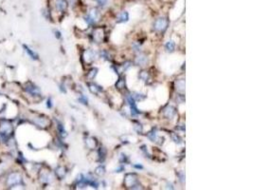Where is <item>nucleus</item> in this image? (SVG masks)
<instances>
[{"mask_svg":"<svg viewBox=\"0 0 253 190\" xmlns=\"http://www.w3.org/2000/svg\"><path fill=\"white\" fill-rule=\"evenodd\" d=\"M12 132V126L8 122H2L0 124V138L2 140H7Z\"/></svg>","mask_w":253,"mask_h":190,"instance_id":"f257e3e1","label":"nucleus"},{"mask_svg":"<svg viewBox=\"0 0 253 190\" xmlns=\"http://www.w3.org/2000/svg\"><path fill=\"white\" fill-rule=\"evenodd\" d=\"M124 184L127 187L135 188V186H138V179L135 174H127L124 179Z\"/></svg>","mask_w":253,"mask_h":190,"instance_id":"f03ea898","label":"nucleus"},{"mask_svg":"<svg viewBox=\"0 0 253 190\" xmlns=\"http://www.w3.org/2000/svg\"><path fill=\"white\" fill-rule=\"evenodd\" d=\"M7 184L10 185V186H14V185L17 184H22V177L20 176L18 173H12L10 176H9Z\"/></svg>","mask_w":253,"mask_h":190,"instance_id":"7ed1b4c3","label":"nucleus"},{"mask_svg":"<svg viewBox=\"0 0 253 190\" xmlns=\"http://www.w3.org/2000/svg\"><path fill=\"white\" fill-rule=\"evenodd\" d=\"M155 29H157V32H164L165 29L168 27V20L166 18H158L156 20L155 22Z\"/></svg>","mask_w":253,"mask_h":190,"instance_id":"20e7f679","label":"nucleus"},{"mask_svg":"<svg viewBox=\"0 0 253 190\" xmlns=\"http://www.w3.org/2000/svg\"><path fill=\"white\" fill-rule=\"evenodd\" d=\"M98 18H99V11L96 9H94V10H92L91 11H90L89 14L86 16V17H85V21H86L89 25H92V24H94L96 22V21L98 20Z\"/></svg>","mask_w":253,"mask_h":190,"instance_id":"39448f33","label":"nucleus"},{"mask_svg":"<svg viewBox=\"0 0 253 190\" xmlns=\"http://www.w3.org/2000/svg\"><path fill=\"white\" fill-rule=\"evenodd\" d=\"M127 102H128V104H129V105H130L132 115H138V114L139 113V110L138 109V108H137L136 103H135V99L133 98L132 95H128V96H127Z\"/></svg>","mask_w":253,"mask_h":190,"instance_id":"423d86ee","label":"nucleus"},{"mask_svg":"<svg viewBox=\"0 0 253 190\" xmlns=\"http://www.w3.org/2000/svg\"><path fill=\"white\" fill-rule=\"evenodd\" d=\"M93 38L97 43H101L104 39V29L101 28H97L93 32Z\"/></svg>","mask_w":253,"mask_h":190,"instance_id":"0eeeda50","label":"nucleus"},{"mask_svg":"<svg viewBox=\"0 0 253 190\" xmlns=\"http://www.w3.org/2000/svg\"><path fill=\"white\" fill-rule=\"evenodd\" d=\"M175 113H177V111H175V108L173 105H168V107L164 108V111H163L164 116L166 118H168V119H173V117L175 115Z\"/></svg>","mask_w":253,"mask_h":190,"instance_id":"6e6552de","label":"nucleus"},{"mask_svg":"<svg viewBox=\"0 0 253 190\" xmlns=\"http://www.w3.org/2000/svg\"><path fill=\"white\" fill-rule=\"evenodd\" d=\"M26 90H27L29 94H31L33 96H37V95H40V90L39 88L37 87H35L32 84H29L27 87H26Z\"/></svg>","mask_w":253,"mask_h":190,"instance_id":"1a4fd4ad","label":"nucleus"},{"mask_svg":"<svg viewBox=\"0 0 253 190\" xmlns=\"http://www.w3.org/2000/svg\"><path fill=\"white\" fill-rule=\"evenodd\" d=\"M67 7V3L66 0H57L56 2V8L60 11H64Z\"/></svg>","mask_w":253,"mask_h":190,"instance_id":"9d476101","label":"nucleus"},{"mask_svg":"<svg viewBox=\"0 0 253 190\" xmlns=\"http://www.w3.org/2000/svg\"><path fill=\"white\" fill-rule=\"evenodd\" d=\"M128 19H129V14H128L127 11H122L121 14L119 15L117 22L118 23H123V22H127Z\"/></svg>","mask_w":253,"mask_h":190,"instance_id":"9b49d317","label":"nucleus"},{"mask_svg":"<svg viewBox=\"0 0 253 190\" xmlns=\"http://www.w3.org/2000/svg\"><path fill=\"white\" fill-rule=\"evenodd\" d=\"M175 87H177V91L184 92V90H185V82H184V80H177L175 82Z\"/></svg>","mask_w":253,"mask_h":190,"instance_id":"f8f14e48","label":"nucleus"},{"mask_svg":"<svg viewBox=\"0 0 253 190\" xmlns=\"http://www.w3.org/2000/svg\"><path fill=\"white\" fill-rule=\"evenodd\" d=\"M148 138H149L152 142H156V143H158V141L161 140V138L157 136V133L156 130H153V131L150 132V133L148 134Z\"/></svg>","mask_w":253,"mask_h":190,"instance_id":"ddd939ff","label":"nucleus"},{"mask_svg":"<svg viewBox=\"0 0 253 190\" xmlns=\"http://www.w3.org/2000/svg\"><path fill=\"white\" fill-rule=\"evenodd\" d=\"M23 47H24V49H25V50H26V52H27V53L29 54V55L33 59V60H37V59H38L37 53H35V52H33V50H31V49H29V47H27V46H26V45H24Z\"/></svg>","mask_w":253,"mask_h":190,"instance_id":"4468645a","label":"nucleus"},{"mask_svg":"<svg viewBox=\"0 0 253 190\" xmlns=\"http://www.w3.org/2000/svg\"><path fill=\"white\" fill-rule=\"evenodd\" d=\"M147 61H148V60H147V57L142 56V55L137 57V59H136V63H137V64H138L139 66H144V65H146V64H147Z\"/></svg>","mask_w":253,"mask_h":190,"instance_id":"2eb2a0df","label":"nucleus"},{"mask_svg":"<svg viewBox=\"0 0 253 190\" xmlns=\"http://www.w3.org/2000/svg\"><path fill=\"white\" fill-rule=\"evenodd\" d=\"M85 53H86L85 60H86L87 63H91L92 61H94V59H95V53H94L92 50H87Z\"/></svg>","mask_w":253,"mask_h":190,"instance_id":"dca6fc26","label":"nucleus"},{"mask_svg":"<svg viewBox=\"0 0 253 190\" xmlns=\"http://www.w3.org/2000/svg\"><path fill=\"white\" fill-rule=\"evenodd\" d=\"M55 173H56V175L59 177L60 179H62L63 177L66 175V169L63 166H59V167H57V169L55 170Z\"/></svg>","mask_w":253,"mask_h":190,"instance_id":"f3484780","label":"nucleus"},{"mask_svg":"<svg viewBox=\"0 0 253 190\" xmlns=\"http://www.w3.org/2000/svg\"><path fill=\"white\" fill-rule=\"evenodd\" d=\"M85 143H86V146L89 147V148H91V149L94 148V147L97 146V142H96V140L94 138H88Z\"/></svg>","mask_w":253,"mask_h":190,"instance_id":"a211bd4d","label":"nucleus"},{"mask_svg":"<svg viewBox=\"0 0 253 190\" xmlns=\"http://www.w3.org/2000/svg\"><path fill=\"white\" fill-rule=\"evenodd\" d=\"M88 87H89L90 91H91L92 93H98L99 91H101V88L100 87H98V86H96V85H94V84H90V85H88Z\"/></svg>","mask_w":253,"mask_h":190,"instance_id":"6ab92c4d","label":"nucleus"},{"mask_svg":"<svg viewBox=\"0 0 253 190\" xmlns=\"http://www.w3.org/2000/svg\"><path fill=\"white\" fill-rule=\"evenodd\" d=\"M175 49V44L174 41H169L167 42L166 44V49L168 50V52H174Z\"/></svg>","mask_w":253,"mask_h":190,"instance_id":"aec40b11","label":"nucleus"},{"mask_svg":"<svg viewBox=\"0 0 253 190\" xmlns=\"http://www.w3.org/2000/svg\"><path fill=\"white\" fill-rule=\"evenodd\" d=\"M58 130L60 134H61L62 137H66V131L65 130V128H64V125L62 124H58Z\"/></svg>","mask_w":253,"mask_h":190,"instance_id":"412c9836","label":"nucleus"},{"mask_svg":"<svg viewBox=\"0 0 253 190\" xmlns=\"http://www.w3.org/2000/svg\"><path fill=\"white\" fill-rule=\"evenodd\" d=\"M105 173V168H104V166H99V167H97L96 168V174L97 175H99V176H101V175H104Z\"/></svg>","mask_w":253,"mask_h":190,"instance_id":"4be33fe9","label":"nucleus"},{"mask_svg":"<svg viewBox=\"0 0 253 190\" xmlns=\"http://www.w3.org/2000/svg\"><path fill=\"white\" fill-rule=\"evenodd\" d=\"M116 87H117L118 88H123V87H125V82H124V80L119 79V81L117 82V84H116Z\"/></svg>","mask_w":253,"mask_h":190,"instance_id":"5701e85b","label":"nucleus"},{"mask_svg":"<svg viewBox=\"0 0 253 190\" xmlns=\"http://www.w3.org/2000/svg\"><path fill=\"white\" fill-rule=\"evenodd\" d=\"M132 97L135 100H143L145 98V95L143 94H139V93H134V95H132Z\"/></svg>","mask_w":253,"mask_h":190,"instance_id":"b1692460","label":"nucleus"},{"mask_svg":"<svg viewBox=\"0 0 253 190\" xmlns=\"http://www.w3.org/2000/svg\"><path fill=\"white\" fill-rule=\"evenodd\" d=\"M172 138H173V140H174L175 143H181V139H180V137L178 136L177 133H173V134H172Z\"/></svg>","mask_w":253,"mask_h":190,"instance_id":"393cba45","label":"nucleus"},{"mask_svg":"<svg viewBox=\"0 0 253 190\" xmlns=\"http://www.w3.org/2000/svg\"><path fill=\"white\" fill-rule=\"evenodd\" d=\"M97 71H98V70H97V69H93V70H91L89 71V73H88V77H89L90 79H93V78L96 76Z\"/></svg>","mask_w":253,"mask_h":190,"instance_id":"a878e982","label":"nucleus"},{"mask_svg":"<svg viewBox=\"0 0 253 190\" xmlns=\"http://www.w3.org/2000/svg\"><path fill=\"white\" fill-rule=\"evenodd\" d=\"M99 155H100V157L101 158V160L104 159V155H105V149L104 148V147H101L100 151H99Z\"/></svg>","mask_w":253,"mask_h":190,"instance_id":"bb28decb","label":"nucleus"},{"mask_svg":"<svg viewBox=\"0 0 253 190\" xmlns=\"http://www.w3.org/2000/svg\"><path fill=\"white\" fill-rule=\"evenodd\" d=\"M139 77H140L141 79H142V80H144V81H146L147 78H148V74H147L146 71H142V72L140 73Z\"/></svg>","mask_w":253,"mask_h":190,"instance_id":"cd10ccee","label":"nucleus"},{"mask_svg":"<svg viewBox=\"0 0 253 190\" xmlns=\"http://www.w3.org/2000/svg\"><path fill=\"white\" fill-rule=\"evenodd\" d=\"M135 129H136L137 132L139 133V132L142 131V126H141L140 124H135Z\"/></svg>","mask_w":253,"mask_h":190,"instance_id":"c85d7f7f","label":"nucleus"},{"mask_svg":"<svg viewBox=\"0 0 253 190\" xmlns=\"http://www.w3.org/2000/svg\"><path fill=\"white\" fill-rule=\"evenodd\" d=\"M79 101H80V102H82V104H84V105H87V98H85L84 96L80 97Z\"/></svg>","mask_w":253,"mask_h":190,"instance_id":"c756f323","label":"nucleus"},{"mask_svg":"<svg viewBox=\"0 0 253 190\" xmlns=\"http://www.w3.org/2000/svg\"><path fill=\"white\" fill-rule=\"evenodd\" d=\"M96 1L100 6H104L107 3V0H96Z\"/></svg>","mask_w":253,"mask_h":190,"instance_id":"7c9ffc66","label":"nucleus"},{"mask_svg":"<svg viewBox=\"0 0 253 190\" xmlns=\"http://www.w3.org/2000/svg\"><path fill=\"white\" fill-rule=\"evenodd\" d=\"M126 161H127L126 156H125V155H123V154H121V162H124V163H125Z\"/></svg>","mask_w":253,"mask_h":190,"instance_id":"2f4dec72","label":"nucleus"},{"mask_svg":"<svg viewBox=\"0 0 253 190\" xmlns=\"http://www.w3.org/2000/svg\"><path fill=\"white\" fill-rule=\"evenodd\" d=\"M46 105H48V108H50L51 107H52V105H51V100H50V99H49V100H48V103H46Z\"/></svg>","mask_w":253,"mask_h":190,"instance_id":"473e14b6","label":"nucleus"},{"mask_svg":"<svg viewBox=\"0 0 253 190\" xmlns=\"http://www.w3.org/2000/svg\"><path fill=\"white\" fill-rule=\"evenodd\" d=\"M134 166H135L136 168H140V169H142V168H143V166H140V164H135Z\"/></svg>","mask_w":253,"mask_h":190,"instance_id":"72a5a7b5","label":"nucleus"},{"mask_svg":"<svg viewBox=\"0 0 253 190\" xmlns=\"http://www.w3.org/2000/svg\"><path fill=\"white\" fill-rule=\"evenodd\" d=\"M55 33H56V35H57V37H58V38H60V36H61V35H60V32H55Z\"/></svg>","mask_w":253,"mask_h":190,"instance_id":"f704fd0d","label":"nucleus"}]
</instances>
